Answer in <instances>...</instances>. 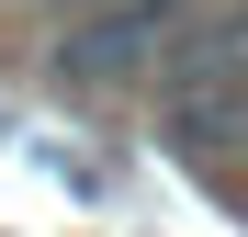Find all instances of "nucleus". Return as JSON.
I'll return each instance as SVG.
<instances>
[{"label":"nucleus","instance_id":"nucleus-2","mask_svg":"<svg viewBox=\"0 0 248 237\" xmlns=\"http://www.w3.org/2000/svg\"><path fill=\"white\" fill-rule=\"evenodd\" d=\"M181 46V0H91V12L68 23V46H57V68L79 79V91H113V79H136V68H158Z\"/></svg>","mask_w":248,"mask_h":237},{"label":"nucleus","instance_id":"nucleus-1","mask_svg":"<svg viewBox=\"0 0 248 237\" xmlns=\"http://www.w3.org/2000/svg\"><path fill=\"white\" fill-rule=\"evenodd\" d=\"M170 147L181 158H248V12L170 46Z\"/></svg>","mask_w":248,"mask_h":237}]
</instances>
